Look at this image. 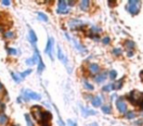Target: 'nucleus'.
I'll use <instances>...</instances> for the list:
<instances>
[{
    "label": "nucleus",
    "mask_w": 143,
    "mask_h": 126,
    "mask_svg": "<svg viewBox=\"0 0 143 126\" xmlns=\"http://www.w3.org/2000/svg\"><path fill=\"white\" fill-rule=\"evenodd\" d=\"M100 32H101V29L98 28V27L93 26V27L91 28V33H100Z\"/></svg>",
    "instance_id": "33"
},
{
    "label": "nucleus",
    "mask_w": 143,
    "mask_h": 126,
    "mask_svg": "<svg viewBox=\"0 0 143 126\" xmlns=\"http://www.w3.org/2000/svg\"><path fill=\"white\" fill-rule=\"evenodd\" d=\"M67 123H68V126H77V124L76 122H74L73 120H71V119H69L67 121Z\"/></svg>",
    "instance_id": "36"
},
{
    "label": "nucleus",
    "mask_w": 143,
    "mask_h": 126,
    "mask_svg": "<svg viewBox=\"0 0 143 126\" xmlns=\"http://www.w3.org/2000/svg\"><path fill=\"white\" fill-rule=\"evenodd\" d=\"M25 117H26V120H27V123H28V126H33V121H31L30 118H29V114H25Z\"/></svg>",
    "instance_id": "31"
},
{
    "label": "nucleus",
    "mask_w": 143,
    "mask_h": 126,
    "mask_svg": "<svg viewBox=\"0 0 143 126\" xmlns=\"http://www.w3.org/2000/svg\"><path fill=\"white\" fill-rule=\"evenodd\" d=\"M140 8V2L137 0H129V5H128V10L129 11L130 14L135 15L138 13Z\"/></svg>",
    "instance_id": "2"
},
{
    "label": "nucleus",
    "mask_w": 143,
    "mask_h": 126,
    "mask_svg": "<svg viewBox=\"0 0 143 126\" xmlns=\"http://www.w3.org/2000/svg\"><path fill=\"white\" fill-rule=\"evenodd\" d=\"M129 99L132 104H140L143 103V93H141L139 91H132L129 94Z\"/></svg>",
    "instance_id": "1"
},
{
    "label": "nucleus",
    "mask_w": 143,
    "mask_h": 126,
    "mask_svg": "<svg viewBox=\"0 0 143 126\" xmlns=\"http://www.w3.org/2000/svg\"><path fill=\"white\" fill-rule=\"evenodd\" d=\"M91 126H98V124H97V123H92Z\"/></svg>",
    "instance_id": "42"
},
{
    "label": "nucleus",
    "mask_w": 143,
    "mask_h": 126,
    "mask_svg": "<svg viewBox=\"0 0 143 126\" xmlns=\"http://www.w3.org/2000/svg\"><path fill=\"white\" fill-rule=\"evenodd\" d=\"M107 78V73L106 72H103L101 74H99L98 76L95 77V81H96L97 83H102V82H104Z\"/></svg>",
    "instance_id": "15"
},
{
    "label": "nucleus",
    "mask_w": 143,
    "mask_h": 126,
    "mask_svg": "<svg viewBox=\"0 0 143 126\" xmlns=\"http://www.w3.org/2000/svg\"><path fill=\"white\" fill-rule=\"evenodd\" d=\"M2 4L8 6V5H10V1H8V0H3V1H2Z\"/></svg>",
    "instance_id": "39"
},
{
    "label": "nucleus",
    "mask_w": 143,
    "mask_h": 126,
    "mask_svg": "<svg viewBox=\"0 0 143 126\" xmlns=\"http://www.w3.org/2000/svg\"><path fill=\"white\" fill-rule=\"evenodd\" d=\"M25 97L27 99H34V100H39L41 99V96L35 93L33 91H30V90H27L25 91Z\"/></svg>",
    "instance_id": "6"
},
{
    "label": "nucleus",
    "mask_w": 143,
    "mask_h": 126,
    "mask_svg": "<svg viewBox=\"0 0 143 126\" xmlns=\"http://www.w3.org/2000/svg\"><path fill=\"white\" fill-rule=\"evenodd\" d=\"M85 23L83 21H81V20H76V19H74V20H71L69 22V27L70 28H79L81 26H84Z\"/></svg>",
    "instance_id": "8"
},
{
    "label": "nucleus",
    "mask_w": 143,
    "mask_h": 126,
    "mask_svg": "<svg viewBox=\"0 0 143 126\" xmlns=\"http://www.w3.org/2000/svg\"><path fill=\"white\" fill-rule=\"evenodd\" d=\"M41 126H50V123H49V121H42Z\"/></svg>",
    "instance_id": "38"
},
{
    "label": "nucleus",
    "mask_w": 143,
    "mask_h": 126,
    "mask_svg": "<svg viewBox=\"0 0 143 126\" xmlns=\"http://www.w3.org/2000/svg\"><path fill=\"white\" fill-rule=\"evenodd\" d=\"M88 6H89L88 0H82V1L81 2V5H79V7H81V9L82 11H86L87 9H88Z\"/></svg>",
    "instance_id": "16"
},
{
    "label": "nucleus",
    "mask_w": 143,
    "mask_h": 126,
    "mask_svg": "<svg viewBox=\"0 0 143 126\" xmlns=\"http://www.w3.org/2000/svg\"><path fill=\"white\" fill-rule=\"evenodd\" d=\"M14 126H17V125H14Z\"/></svg>",
    "instance_id": "45"
},
{
    "label": "nucleus",
    "mask_w": 143,
    "mask_h": 126,
    "mask_svg": "<svg viewBox=\"0 0 143 126\" xmlns=\"http://www.w3.org/2000/svg\"><path fill=\"white\" fill-rule=\"evenodd\" d=\"M72 40H73V43H74V44H75V46H76V48L77 50H81V51H83V50H84V47H83V45H82V44H79L77 40H76L75 38H74V39H72Z\"/></svg>",
    "instance_id": "20"
},
{
    "label": "nucleus",
    "mask_w": 143,
    "mask_h": 126,
    "mask_svg": "<svg viewBox=\"0 0 143 126\" xmlns=\"http://www.w3.org/2000/svg\"><path fill=\"white\" fill-rule=\"evenodd\" d=\"M126 117H128L129 119H132L135 117V113L133 111H129V112H126Z\"/></svg>",
    "instance_id": "32"
},
{
    "label": "nucleus",
    "mask_w": 143,
    "mask_h": 126,
    "mask_svg": "<svg viewBox=\"0 0 143 126\" xmlns=\"http://www.w3.org/2000/svg\"><path fill=\"white\" fill-rule=\"evenodd\" d=\"M3 36H4L5 38H12L15 37V33H14L13 32H11V31H8V32H5V33H4Z\"/></svg>",
    "instance_id": "23"
},
{
    "label": "nucleus",
    "mask_w": 143,
    "mask_h": 126,
    "mask_svg": "<svg viewBox=\"0 0 143 126\" xmlns=\"http://www.w3.org/2000/svg\"><path fill=\"white\" fill-rule=\"evenodd\" d=\"M69 9L67 8V3L64 1V0H60L58 2V9H57V12L59 14H67L69 13Z\"/></svg>",
    "instance_id": "7"
},
{
    "label": "nucleus",
    "mask_w": 143,
    "mask_h": 126,
    "mask_svg": "<svg viewBox=\"0 0 143 126\" xmlns=\"http://www.w3.org/2000/svg\"><path fill=\"white\" fill-rule=\"evenodd\" d=\"M2 31H3V27L0 25V32H2Z\"/></svg>",
    "instance_id": "43"
},
{
    "label": "nucleus",
    "mask_w": 143,
    "mask_h": 126,
    "mask_svg": "<svg viewBox=\"0 0 143 126\" xmlns=\"http://www.w3.org/2000/svg\"><path fill=\"white\" fill-rule=\"evenodd\" d=\"M88 69H89V71H90L91 73L95 74V73H98V72H99L100 67H99V65L96 64V63H91V64L89 65V67H88Z\"/></svg>",
    "instance_id": "14"
},
{
    "label": "nucleus",
    "mask_w": 143,
    "mask_h": 126,
    "mask_svg": "<svg viewBox=\"0 0 143 126\" xmlns=\"http://www.w3.org/2000/svg\"><path fill=\"white\" fill-rule=\"evenodd\" d=\"M122 85H123V82L122 81H119V82H117L114 85V89H121Z\"/></svg>",
    "instance_id": "35"
},
{
    "label": "nucleus",
    "mask_w": 143,
    "mask_h": 126,
    "mask_svg": "<svg viewBox=\"0 0 143 126\" xmlns=\"http://www.w3.org/2000/svg\"><path fill=\"white\" fill-rule=\"evenodd\" d=\"M53 46H54V39L52 38H48V41L46 44V47L44 49V52L46 54H48L49 57L51 59H53V56H52V49H53Z\"/></svg>",
    "instance_id": "5"
},
{
    "label": "nucleus",
    "mask_w": 143,
    "mask_h": 126,
    "mask_svg": "<svg viewBox=\"0 0 143 126\" xmlns=\"http://www.w3.org/2000/svg\"><path fill=\"white\" fill-rule=\"evenodd\" d=\"M116 105H117L118 110H119L120 112H122V113H125L126 112V104H125V103L124 102L123 99H118L116 102Z\"/></svg>",
    "instance_id": "9"
},
{
    "label": "nucleus",
    "mask_w": 143,
    "mask_h": 126,
    "mask_svg": "<svg viewBox=\"0 0 143 126\" xmlns=\"http://www.w3.org/2000/svg\"><path fill=\"white\" fill-rule=\"evenodd\" d=\"M51 117H52V115H51V113H50L49 111L43 112V115H42V120H41V122H42V121H49V120L51 119Z\"/></svg>",
    "instance_id": "19"
},
{
    "label": "nucleus",
    "mask_w": 143,
    "mask_h": 126,
    "mask_svg": "<svg viewBox=\"0 0 143 126\" xmlns=\"http://www.w3.org/2000/svg\"><path fill=\"white\" fill-rule=\"evenodd\" d=\"M102 111L106 113V114H109L111 113V107L109 105H104V106H102Z\"/></svg>",
    "instance_id": "25"
},
{
    "label": "nucleus",
    "mask_w": 143,
    "mask_h": 126,
    "mask_svg": "<svg viewBox=\"0 0 143 126\" xmlns=\"http://www.w3.org/2000/svg\"><path fill=\"white\" fill-rule=\"evenodd\" d=\"M7 120H8V117H7V115H5V114H0V124H5L6 122H7Z\"/></svg>",
    "instance_id": "24"
},
{
    "label": "nucleus",
    "mask_w": 143,
    "mask_h": 126,
    "mask_svg": "<svg viewBox=\"0 0 143 126\" xmlns=\"http://www.w3.org/2000/svg\"><path fill=\"white\" fill-rule=\"evenodd\" d=\"M113 53L115 55H120V54H122V49L121 48H114L113 49Z\"/></svg>",
    "instance_id": "34"
},
{
    "label": "nucleus",
    "mask_w": 143,
    "mask_h": 126,
    "mask_svg": "<svg viewBox=\"0 0 143 126\" xmlns=\"http://www.w3.org/2000/svg\"><path fill=\"white\" fill-rule=\"evenodd\" d=\"M45 69V65H44V63H43V61H42V59L40 58L39 59V62H38V67H37V72L40 74V73H42L43 72V70Z\"/></svg>",
    "instance_id": "18"
},
{
    "label": "nucleus",
    "mask_w": 143,
    "mask_h": 126,
    "mask_svg": "<svg viewBox=\"0 0 143 126\" xmlns=\"http://www.w3.org/2000/svg\"><path fill=\"white\" fill-rule=\"evenodd\" d=\"M31 71H33V70H31V69H28V70H26V71H24L23 73H21L20 75H21V77H22V79H24V78H25V77H27V76H28L29 74H30V73H31Z\"/></svg>",
    "instance_id": "28"
},
{
    "label": "nucleus",
    "mask_w": 143,
    "mask_h": 126,
    "mask_svg": "<svg viewBox=\"0 0 143 126\" xmlns=\"http://www.w3.org/2000/svg\"><path fill=\"white\" fill-rule=\"evenodd\" d=\"M31 114H33V116L36 120H40V121L42 120L43 112H42V110L40 106H38V105L33 106V108H31Z\"/></svg>",
    "instance_id": "3"
},
{
    "label": "nucleus",
    "mask_w": 143,
    "mask_h": 126,
    "mask_svg": "<svg viewBox=\"0 0 143 126\" xmlns=\"http://www.w3.org/2000/svg\"><path fill=\"white\" fill-rule=\"evenodd\" d=\"M58 58H59V60H61L62 62H64V64L67 66V63H68L67 58L65 57V55H64V53H63V51H62V49H61L60 46L58 47Z\"/></svg>",
    "instance_id": "12"
},
{
    "label": "nucleus",
    "mask_w": 143,
    "mask_h": 126,
    "mask_svg": "<svg viewBox=\"0 0 143 126\" xmlns=\"http://www.w3.org/2000/svg\"><path fill=\"white\" fill-rule=\"evenodd\" d=\"M2 89H3V86H2V84L0 83V90H2Z\"/></svg>",
    "instance_id": "44"
},
{
    "label": "nucleus",
    "mask_w": 143,
    "mask_h": 126,
    "mask_svg": "<svg viewBox=\"0 0 143 126\" xmlns=\"http://www.w3.org/2000/svg\"><path fill=\"white\" fill-rule=\"evenodd\" d=\"M75 3H76V1H69V5L70 6H73Z\"/></svg>",
    "instance_id": "40"
},
{
    "label": "nucleus",
    "mask_w": 143,
    "mask_h": 126,
    "mask_svg": "<svg viewBox=\"0 0 143 126\" xmlns=\"http://www.w3.org/2000/svg\"><path fill=\"white\" fill-rule=\"evenodd\" d=\"M84 88H85V89H87V90H89V91L94 90L93 85H91V84H90V83H88L87 81H85V82H84Z\"/></svg>",
    "instance_id": "26"
},
{
    "label": "nucleus",
    "mask_w": 143,
    "mask_h": 126,
    "mask_svg": "<svg viewBox=\"0 0 143 126\" xmlns=\"http://www.w3.org/2000/svg\"><path fill=\"white\" fill-rule=\"evenodd\" d=\"M112 89H114V85H112V84H110V85H106L103 87V91L104 92H110Z\"/></svg>",
    "instance_id": "29"
},
{
    "label": "nucleus",
    "mask_w": 143,
    "mask_h": 126,
    "mask_svg": "<svg viewBox=\"0 0 143 126\" xmlns=\"http://www.w3.org/2000/svg\"><path fill=\"white\" fill-rule=\"evenodd\" d=\"M40 55H39V52H38V50L35 48L34 49V54H33V57H31V58H28V59L26 60V63L27 65H34L36 64L37 62H39V59H40Z\"/></svg>",
    "instance_id": "4"
},
{
    "label": "nucleus",
    "mask_w": 143,
    "mask_h": 126,
    "mask_svg": "<svg viewBox=\"0 0 143 126\" xmlns=\"http://www.w3.org/2000/svg\"><path fill=\"white\" fill-rule=\"evenodd\" d=\"M124 45H125V47L128 48V49L131 50V49H133V48H134V46H135V44H134L132 40L128 39V40H126L125 43H124Z\"/></svg>",
    "instance_id": "17"
},
{
    "label": "nucleus",
    "mask_w": 143,
    "mask_h": 126,
    "mask_svg": "<svg viewBox=\"0 0 143 126\" xmlns=\"http://www.w3.org/2000/svg\"><path fill=\"white\" fill-rule=\"evenodd\" d=\"M102 41H103V44H108L110 43V38L106 37V38H104L102 39Z\"/></svg>",
    "instance_id": "37"
},
{
    "label": "nucleus",
    "mask_w": 143,
    "mask_h": 126,
    "mask_svg": "<svg viewBox=\"0 0 143 126\" xmlns=\"http://www.w3.org/2000/svg\"><path fill=\"white\" fill-rule=\"evenodd\" d=\"M37 16H38V19H40V20H42V21H44V22H47L48 21V17H47L44 13H42V12H38L37 13Z\"/></svg>",
    "instance_id": "22"
},
{
    "label": "nucleus",
    "mask_w": 143,
    "mask_h": 126,
    "mask_svg": "<svg viewBox=\"0 0 143 126\" xmlns=\"http://www.w3.org/2000/svg\"><path fill=\"white\" fill-rule=\"evenodd\" d=\"M117 75H118V73H117V71H115V70H111V71L109 72V77H110L111 79H116V78H117Z\"/></svg>",
    "instance_id": "27"
},
{
    "label": "nucleus",
    "mask_w": 143,
    "mask_h": 126,
    "mask_svg": "<svg viewBox=\"0 0 143 126\" xmlns=\"http://www.w3.org/2000/svg\"><path fill=\"white\" fill-rule=\"evenodd\" d=\"M132 55H133V52H132V51H129V52H128V56H129V57H131Z\"/></svg>",
    "instance_id": "41"
},
{
    "label": "nucleus",
    "mask_w": 143,
    "mask_h": 126,
    "mask_svg": "<svg viewBox=\"0 0 143 126\" xmlns=\"http://www.w3.org/2000/svg\"><path fill=\"white\" fill-rule=\"evenodd\" d=\"M81 112L83 114V116H88V115H93V114H96V111H94V110H89V108H84L83 106H81Z\"/></svg>",
    "instance_id": "13"
},
{
    "label": "nucleus",
    "mask_w": 143,
    "mask_h": 126,
    "mask_svg": "<svg viewBox=\"0 0 143 126\" xmlns=\"http://www.w3.org/2000/svg\"><path fill=\"white\" fill-rule=\"evenodd\" d=\"M7 51H8V53L11 54V55H16V54H17V50H16L15 48L8 47V48H7Z\"/></svg>",
    "instance_id": "30"
},
{
    "label": "nucleus",
    "mask_w": 143,
    "mask_h": 126,
    "mask_svg": "<svg viewBox=\"0 0 143 126\" xmlns=\"http://www.w3.org/2000/svg\"><path fill=\"white\" fill-rule=\"evenodd\" d=\"M29 38L30 43H33V44H35L37 41V37L35 35V33L31 29H29Z\"/></svg>",
    "instance_id": "11"
},
{
    "label": "nucleus",
    "mask_w": 143,
    "mask_h": 126,
    "mask_svg": "<svg viewBox=\"0 0 143 126\" xmlns=\"http://www.w3.org/2000/svg\"><path fill=\"white\" fill-rule=\"evenodd\" d=\"M91 104H92V105L95 106V107L100 106L101 104H102V99H101V97H100V96L94 97V98L92 99V100H91Z\"/></svg>",
    "instance_id": "10"
},
{
    "label": "nucleus",
    "mask_w": 143,
    "mask_h": 126,
    "mask_svg": "<svg viewBox=\"0 0 143 126\" xmlns=\"http://www.w3.org/2000/svg\"><path fill=\"white\" fill-rule=\"evenodd\" d=\"M11 75H12L13 80H14L15 82H17V83L21 82V80H22V77H21V75H20V74H17V73H14V72H12V73H11Z\"/></svg>",
    "instance_id": "21"
}]
</instances>
